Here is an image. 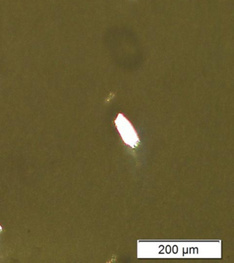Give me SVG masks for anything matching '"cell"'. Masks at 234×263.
I'll use <instances>...</instances> for the list:
<instances>
[{"label": "cell", "mask_w": 234, "mask_h": 263, "mask_svg": "<svg viewBox=\"0 0 234 263\" xmlns=\"http://www.w3.org/2000/svg\"><path fill=\"white\" fill-rule=\"evenodd\" d=\"M117 127L120 131L121 135L127 143L132 145H136L137 136L136 133L133 129L132 125L129 122L128 120L123 116L118 117L116 120Z\"/></svg>", "instance_id": "6da1fadb"}]
</instances>
